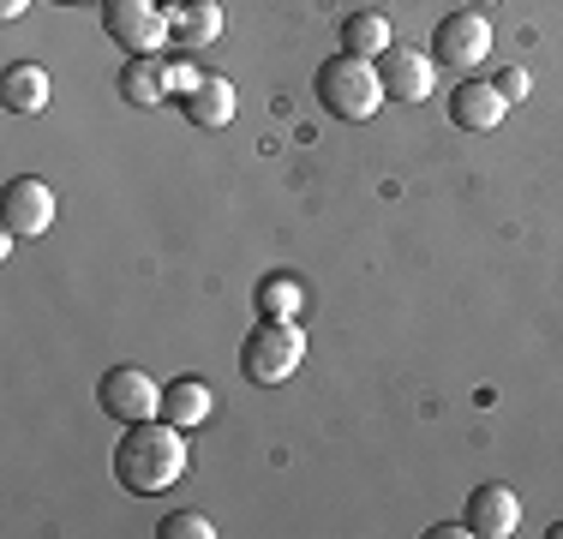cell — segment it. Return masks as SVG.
I'll return each instance as SVG.
<instances>
[{"label": "cell", "instance_id": "obj_1", "mask_svg": "<svg viewBox=\"0 0 563 539\" xmlns=\"http://www.w3.org/2000/svg\"><path fill=\"white\" fill-rule=\"evenodd\" d=\"M114 480L139 497L168 492L174 480H186V431L168 420H139L120 431L114 443Z\"/></svg>", "mask_w": 563, "mask_h": 539}, {"label": "cell", "instance_id": "obj_2", "mask_svg": "<svg viewBox=\"0 0 563 539\" xmlns=\"http://www.w3.org/2000/svg\"><path fill=\"white\" fill-rule=\"evenodd\" d=\"M318 102L330 108L336 120L347 127H360V120H372L384 102V78H378V61H360V54H330L324 66H318Z\"/></svg>", "mask_w": 563, "mask_h": 539}, {"label": "cell", "instance_id": "obj_3", "mask_svg": "<svg viewBox=\"0 0 563 539\" xmlns=\"http://www.w3.org/2000/svg\"><path fill=\"white\" fill-rule=\"evenodd\" d=\"M300 360H306V336L294 318H258V330L240 342V377L258 384V389L288 384V377L300 372Z\"/></svg>", "mask_w": 563, "mask_h": 539}, {"label": "cell", "instance_id": "obj_4", "mask_svg": "<svg viewBox=\"0 0 563 539\" xmlns=\"http://www.w3.org/2000/svg\"><path fill=\"white\" fill-rule=\"evenodd\" d=\"M102 36L126 54H156L168 48V7L163 0H102Z\"/></svg>", "mask_w": 563, "mask_h": 539}, {"label": "cell", "instance_id": "obj_5", "mask_svg": "<svg viewBox=\"0 0 563 539\" xmlns=\"http://www.w3.org/2000/svg\"><path fill=\"white\" fill-rule=\"evenodd\" d=\"M97 402L114 426H139V420H163V384L139 366H109L97 384Z\"/></svg>", "mask_w": 563, "mask_h": 539}, {"label": "cell", "instance_id": "obj_6", "mask_svg": "<svg viewBox=\"0 0 563 539\" xmlns=\"http://www.w3.org/2000/svg\"><path fill=\"white\" fill-rule=\"evenodd\" d=\"M492 54V19L479 7H455L432 24V61L438 66H455L467 78V66H479Z\"/></svg>", "mask_w": 563, "mask_h": 539}, {"label": "cell", "instance_id": "obj_7", "mask_svg": "<svg viewBox=\"0 0 563 539\" xmlns=\"http://www.w3.org/2000/svg\"><path fill=\"white\" fill-rule=\"evenodd\" d=\"M0 216H7V234L43 240L48 228H55V193H48V180H36V174L7 180V193H0Z\"/></svg>", "mask_w": 563, "mask_h": 539}, {"label": "cell", "instance_id": "obj_8", "mask_svg": "<svg viewBox=\"0 0 563 539\" xmlns=\"http://www.w3.org/2000/svg\"><path fill=\"white\" fill-rule=\"evenodd\" d=\"M467 534H479V539H509L521 528V497L509 492V485L498 480H486V485H474L467 492Z\"/></svg>", "mask_w": 563, "mask_h": 539}, {"label": "cell", "instance_id": "obj_9", "mask_svg": "<svg viewBox=\"0 0 563 539\" xmlns=\"http://www.w3.org/2000/svg\"><path fill=\"white\" fill-rule=\"evenodd\" d=\"M378 78H384V97L390 102H426L432 97V78H438V61L420 48H390V54H378Z\"/></svg>", "mask_w": 563, "mask_h": 539}, {"label": "cell", "instance_id": "obj_10", "mask_svg": "<svg viewBox=\"0 0 563 539\" xmlns=\"http://www.w3.org/2000/svg\"><path fill=\"white\" fill-rule=\"evenodd\" d=\"M504 114H509V102L492 78H462V85L450 90V120L462 132H498Z\"/></svg>", "mask_w": 563, "mask_h": 539}, {"label": "cell", "instance_id": "obj_11", "mask_svg": "<svg viewBox=\"0 0 563 539\" xmlns=\"http://www.w3.org/2000/svg\"><path fill=\"white\" fill-rule=\"evenodd\" d=\"M222 31H228V19H222L217 0H168V36H174V48H180V54L210 48Z\"/></svg>", "mask_w": 563, "mask_h": 539}, {"label": "cell", "instance_id": "obj_12", "mask_svg": "<svg viewBox=\"0 0 563 539\" xmlns=\"http://www.w3.org/2000/svg\"><path fill=\"white\" fill-rule=\"evenodd\" d=\"M114 90H120V102H132V108L168 102V97H174V90H168V61H163V54H126Z\"/></svg>", "mask_w": 563, "mask_h": 539}, {"label": "cell", "instance_id": "obj_13", "mask_svg": "<svg viewBox=\"0 0 563 539\" xmlns=\"http://www.w3.org/2000/svg\"><path fill=\"white\" fill-rule=\"evenodd\" d=\"M0 108L7 114H43L48 108V73L36 61H12L0 73Z\"/></svg>", "mask_w": 563, "mask_h": 539}, {"label": "cell", "instance_id": "obj_14", "mask_svg": "<svg viewBox=\"0 0 563 539\" xmlns=\"http://www.w3.org/2000/svg\"><path fill=\"white\" fill-rule=\"evenodd\" d=\"M210 408H217V396H210L205 377H174V384H163V420L168 426L198 431L210 420Z\"/></svg>", "mask_w": 563, "mask_h": 539}, {"label": "cell", "instance_id": "obj_15", "mask_svg": "<svg viewBox=\"0 0 563 539\" xmlns=\"http://www.w3.org/2000/svg\"><path fill=\"white\" fill-rule=\"evenodd\" d=\"M180 102V114L192 120V127H205V132H217V127H228L234 120V85L228 78H198L186 97H174Z\"/></svg>", "mask_w": 563, "mask_h": 539}, {"label": "cell", "instance_id": "obj_16", "mask_svg": "<svg viewBox=\"0 0 563 539\" xmlns=\"http://www.w3.org/2000/svg\"><path fill=\"white\" fill-rule=\"evenodd\" d=\"M342 48L360 54V61H378V54H390V48H396L390 19H384V12H372V7L347 12V19H342Z\"/></svg>", "mask_w": 563, "mask_h": 539}, {"label": "cell", "instance_id": "obj_17", "mask_svg": "<svg viewBox=\"0 0 563 539\" xmlns=\"http://www.w3.org/2000/svg\"><path fill=\"white\" fill-rule=\"evenodd\" d=\"M252 306H258V318H300V306H306V288H300V276H264L258 288H252Z\"/></svg>", "mask_w": 563, "mask_h": 539}, {"label": "cell", "instance_id": "obj_18", "mask_svg": "<svg viewBox=\"0 0 563 539\" xmlns=\"http://www.w3.org/2000/svg\"><path fill=\"white\" fill-rule=\"evenodd\" d=\"M156 534H163V539H217L210 516H198V509H180V516H168Z\"/></svg>", "mask_w": 563, "mask_h": 539}, {"label": "cell", "instance_id": "obj_19", "mask_svg": "<svg viewBox=\"0 0 563 539\" xmlns=\"http://www.w3.org/2000/svg\"><path fill=\"white\" fill-rule=\"evenodd\" d=\"M492 85L504 90V102H521V97H528V73H521V66H504V73L492 78Z\"/></svg>", "mask_w": 563, "mask_h": 539}, {"label": "cell", "instance_id": "obj_20", "mask_svg": "<svg viewBox=\"0 0 563 539\" xmlns=\"http://www.w3.org/2000/svg\"><path fill=\"white\" fill-rule=\"evenodd\" d=\"M192 85H198V73H192V66H186V61H168V90H174V97H186Z\"/></svg>", "mask_w": 563, "mask_h": 539}, {"label": "cell", "instance_id": "obj_21", "mask_svg": "<svg viewBox=\"0 0 563 539\" xmlns=\"http://www.w3.org/2000/svg\"><path fill=\"white\" fill-rule=\"evenodd\" d=\"M432 539H455V534H467V521H438V528H426Z\"/></svg>", "mask_w": 563, "mask_h": 539}, {"label": "cell", "instance_id": "obj_22", "mask_svg": "<svg viewBox=\"0 0 563 539\" xmlns=\"http://www.w3.org/2000/svg\"><path fill=\"white\" fill-rule=\"evenodd\" d=\"M24 7H31V0H0V19H19Z\"/></svg>", "mask_w": 563, "mask_h": 539}, {"label": "cell", "instance_id": "obj_23", "mask_svg": "<svg viewBox=\"0 0 563 539\" xmlns=\"http://www.w3.org/2000/svg\"><path fill=\"white\" fill-rule=\"evenodd\" d=\"M467 7H479V12H486V7H498V0H467Z\"/></svg>", "mask_w": 563, "mask_h": 539}, {"label": "cell", "instance_id": "obj_24", "mask_svg": "<svg viewBox=\"0 0 563 539\" xmlns=\"http://www.w3.org/2000/svg\"><path fill=\"white\" fill-rule=\"evenodd\" d=\"M545 534H552V539H563V521H552V528H545Z\"/></svg>", "mask_w": 563, "mask_h": 539}, {"label": "cell", "instance_id": "obj_25", "mask_svg": "<svg viewBox=\"0 0 563 539\" xmlns=\"http://www.w3.org/2000/svg\"><path fill=\"white\" fill-rule=\"evenodd\" d=\"M55 7H85V0H55Z\"/></svg>", "mask_w": 563, "mask_h": 539}]
</instances>
